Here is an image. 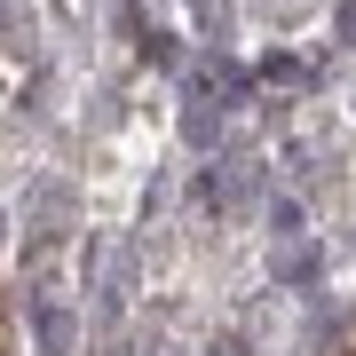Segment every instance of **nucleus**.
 Returning a JSON list of instances; mask_svg holds the SVG:
<instances>
[{"mask_svg":"<svg viewBox=\"0 0 356 356\" xmlns=\"http://www.w3.org/2000/svg\"><path fill=\"white\" fill-rule=\"evenodd\" d=\"M0 356H8V317H0Z\"/></svg>","mask_w":356,"mask_h":356,"instance_id":"2","label":"nucleus"},{"mask_svg":"<svg viewBox=\"0 0 356 356\" xmlns=\"http://www.w3.org/2000/svg\"><path fill=\"white\" fill-rule=\"evenodd\" d=\"M332 356H356V332H348V341H341V348H332Z\"/></svg>","mask_w":356,"mask_h":356,"instance_id":"1","label":"nucleus"}]
</instances>
